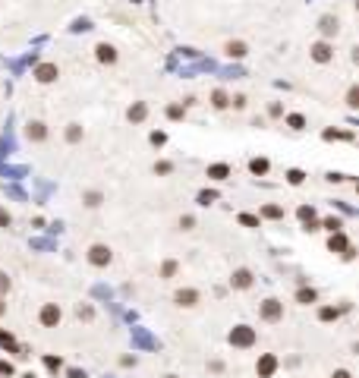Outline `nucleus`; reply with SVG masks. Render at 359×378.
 Segmentation results:
<instances>
[{"mask_svg": "<svg viewBox=\"0 0 359 378\" xmlns=\"http://www.w3.org/2000/svg\"><path fill=\"white\" fill-rule=\"evenodd\" d=\"M318 29H322V35H337V29H341V22H337V16H322V22H318Z\"/></svg>", "mask_w": 359, "mask_h": 378, "instance_id": "4468645a", "label": "nucleus"}, {"mask_svg": "<svg viewBox=\"0 0 359 378\" xmlns=\"http://www.w3.org/2000/svg\"><path fill=\"white\" fill-rule=\"evenodd\" d=\"M180 227H183V230H192V227H196V217H189V215L180 217Z\"/></svg>", "mask_w": 359, "mask_h": 378, "instance_id": "f704fd0d", "label": "nucleus"}, {"mask_svg": "<svg viewBox=\"0 0 359 378\" xmlns=\"http://www.w3.org/2000/svg\"><path fill=\"white\" fill-rule=\"evenodd\" d=\"M211 104H215V108H217V110H224V108H227V104H230V101H227V95H224V91H221V89H217V91H215V95H211Z\"/></svg>", "mask_w": 359, "mask_h": 378, "instance_id": "4be33fe9", "label": "nucleus"}, {"mask_svg": "<svg viewBox=\"0 0 359 378\" xmlns=\"http://www.w3.org/2000/svg\"><path fill=\"white\" fill-rule=\"evenodd\" d=\"M287 123L293 126V129H303V126H305V117H303V114H290V117H287Z\"/></svg>", "mask_w": 359, "mask_h": 378, "instance_id": "c85d7f7f", "label": "nucleus"}, {"mask_svg": "<svg viewBox=\"0 0 359 378\" xmlns=\"http://www.w3.org/2000/svg\"><path fill=\"white\" fill-rule=\"evenodd\" d=\"M145 117H148V104H145V101H136L129 110H126V120H129V123H142Z\"/></svg>", "mask_w": 359, "mask_h": 378, "instance_id": "9b49d317", "label": "nucleus"}, {"mask_svg": "<svg viewBox=\"0 0 359 378\" xmlns=\"http://www.w3.org/2000/svg\"><path fill=\"white\" fill-rule=\"evenodd\" d=\"M227 57H233V60H243L246 54H249V48H246V41H227Z\"/></svg>", "mask_w": 359, "mask_h": 378, "instance_id": "ddd939ff", "label": "nucleus"}, {"mask_svg": "<svg viewBox=\"0 0 359 378\" xmlns=\"http://www.w3.org/2000/svg\"><path fill=\"white\" fill-rule=\"evenodd\" d=\"M262 215L265 217H284V208H281V205H265Z\"/></svg>", "mask_w": 359, "mask_h": 378, "instance_id": "a878e982", "label": "nucleus"}, {"mask_svg": "<svg viewBox=\"0 0 359 378\" xmlns=\"http://www.w3.org/2000/svg\"><path fill=\"white\" fill-rule=\"evenodd\" d=\"M164 139H167L164 132H151V145H164Z\"/></svg>", "mask_w": 359, "mask_h": 378, "instance_id": "4c0bfd02", "label": "nucleus"}, {"mask_svg": "<svg viewBox=\"0 0 359 378\" xmlns=\"http://www.w3.org/2000/svg\"><path fill=\"white\" fill-rule=\"evenodd\" d=\"M76 312H79V318H91V315H95V312H91V309H89V306H79V309H76Z\"/></svg>", "mask_w": 359, "mask_h": 378, "instance_id": "58836bf2", "label": "nucleus"}, {"mask_svg": "<svg viewBox=\"0 0 359 378\" xmlns=\"http://www.w3.org/2000/svg\"><path fill=\"white\" fill-rule=\"evenodd\" d=\"M38 318H41L44 328H57L60 318H63V312H60L57 303H44V306H41V315H38Z\"/></svg>", "mask_w": 359, "mask_h": 378, "instance_id": "7ed1b4c3", "label": "nucleus"}, {"mask_svg": "<svg viewBox=\"0 0 359 378\" xmlns=\"http://www.w3.org/2000/svg\"><path fill=\"white\" fill-rule=\"evenodd\" d=\"M255 369H258V378H271V375L277 372V356L274 353H262Z\"/></svg>", "mask_w": 359, "mask_h": 378, "instance_id": "39448f33", "label": "nucleus"}, {"mask_svg": "<svg viewBox=\"0 0 359 378\" xmlns=\"http://www.w3.org/2000/svg\"><path fill=\"white\" fill-rule=\"evenodd\" d=\"M177 268H180V265L174 262V258H167V262L161 265V277H174V274H177Z\"/></svg>", "mask_w": 359, "mask_h": 378, "instance_id": "b1692460", "label": "nucleus"}, {"mask_svg": "<svg viewBox=\"0 0 359 378\" xmlns=\"http://www.w3.org/2000/svg\"><path fill=\"white\" fill-rule=\"evenodd\" d=\"M82 202L89 205V208H98V205L104 202V196H101V192H98V189H91V192H85V198H82Z\"/></svg>", "mask_w": 359, "mask_h": 378, "instance_id": "412c9836", "label": "nucleus"}, {"mask_svg": "<svg viewBox=\"0 0 359 378\" xmlns=\"http://www.w3.org/2000/svg\"><path fill=\"white\" fill-rule=\"evenodd\" d=\"M79 139H82V126H79V123H70V126H66V142L76 145Z\"/></svg>", "mask_w": 359, "mask_h": 378, "instance_id": "a211bd4d", "label": "nucleus"}, {"mask_svg": "<svg viewBox=\"0 0 359 378\" xmlns=\"http://www.w3.org/2000/svg\"><path fill=\"white\" fill-rule=\"evenodd\" d=\"M6 312V303H3V296H0V315H3Z\"/></svg>", "mask_w": 359, "mask_h": 378, "instance_id": "c03bdc74", "label": "nucleus"}, {"mask_svg": "<svg viewBox=\"0 0 359 378\" xmlns=\"http://www.w3.org/2000/svg\"><path fill=\"white\" fill-rule=\"evenodd\" d=\"M0 343H3V347H10L13 353H16V341H13V337L6 334V331H0Z\"/></svg>", "mask_w": 359, "mask_h": 378, "instance_id": "7c9ffc66", "label": "nucleus"}, {"mask_svg": "<svg viewBox=\"0 0 359 378\" xmlns=\"http://www.w3.org/2000/svg\"><path fill=\"white\" fill-rule=\"evenodd\" d=\"M167 117H170V120H183V117H186V108H183V104H170V108H167Z\"/></svg>", "mask_w": 359, "mask_h": 378, "instance_id": "5701e85b", "label": "nucleus"}, {"mask_svg": "<svg viewBox=\"0 0 359 378\" xmlns=\"http://www.w3.org/2000/svg\"><path fill=\"white\" fill-rule=\"evenodd\" d=\"M341 312H343V309H334V306H324L322 312H318V318H322V322H337V318H341Z\"/></svg>", "mask_w": 359, "mask_h": 378, "instance_id": "6ab92c4d", "label": "nucleus"}, {"mask_svg": "<svg viewBox=\"0 0 359 378\" xmlns=\"http://www.w3.org/2000/svg\"><path fill=\"white\" fill-rule=\"evenodd\" d=\"M324 227H328V230H331V234H341V227H343V221H341V217H334V215H331V217H324Z\"/></svg>", "mask_w": 359, "mask_h": 378, "instance_id": "393cba45", "label": "nucleus"}, {"mask_svg": "<svg viewBox=\"0 0 359 378\" xmlns=\"http://www.w3.org/2000/svg\"><path fill=\"white\" fill-rule=\"evenodd\" d=\"M299 217H303V224H305V221H312V217H315V211H312V208H305V205H303V208H299Z\"/></svg>", "mask_w": 359, "mask_h": 378, "instance_id": "e433bc0d", "label": "nucleus"}, {"mask_svg": "<svg viewBox=\"0 0 359 378\" xmlns=\"http://www.w3.org/2000/svg\"><path fill=\"white\" fill-rule=\"evenodd\" d=\"M287 180L293 183V186H299V183H303L305 177H303V170H290V174H287Z\"/></svg>", "mask_w": 359, "mask_h": 378, "instance_id": "473e14b6", "label": "nucleus"}, {"mask_svg": "<svg viewBox=\"0 0 359 378\" xmlns=\"http://www.w3.org/2000/svg\"><path fill=\"white\" fill-rule=\"evenodd\" d=\"M208 177H211V180H227V177H230V167H227V164H211V167H208Z\"/></svg>", "mask_w": 359, "mask_h": 378, "instance_id": "dca6fc26", "label": "nucleus"}, {"mask_svg": "<svg viewBox=\"0 0 359 378\" xmlns=\"http://www.w3.org/2000/svg\"><path fill=\"white\" fill-rule=\"evenodd\" d=\"M347 108H359V89H356V85L347 91Z\"/></svg>", "mask_w": 359, "mask_h": 378, "instance_id": "cd10ccee", "label": "nucleus"}, {"mask_svg": "<svg viewBox=\"0 0 359 378\" xmlns=\"http://www.w3.org/2000/svg\"><path fill=\"white\" fill-rule=\"evenodd\" d=\"M296 300L303 303V306H309V303H315V300H318V293H315L312 287H303V290H296Z\"/></svg>", "mask_w": 359, "mask_h": 378, "instance_id": "f3484780", "label": "nucleus"}, {"mask_svg": "<svg viewBox=\"0 0 359 378\" xmlns=\"http://www.w3.org/2000/svg\"><path fill=\"white\" fill-rule=\"evenodd\" d=\"M331 378H350V372H347V369H337V372L331 375Z\"/></svg>", "mask_w": 359, "mask_h": 378, "instance_id": "79ce46f5", "label": "nucleus"}, {"mask_svg": "<svg viewBox=\"0 0 359 378\" xmlns=\"http://www.w3.org/2000/svg\"><path fill=\"white\" fill-rule=\"evenodd\" d=\"M57 76H60L57 63H41V66H35V79H38L41 85H51V82H57Z\"/></svg>", "mask_w": 359, "mask_h": 378, "instance_id": "423d86ee", "label": "nucleus"}, {"mask_svg": "<svg viewBox=\"0 0 359 378\" xmlns=\"http://www.w3.org/2000/svg\"><path fill=\"white\" fill-rule=\"evenodd\" d=\"M95 57H98V63H117V48L114 44H98Z\"/></svg>", "mask_w": 359, "mask_h": 378, "instance_id": "f8f14e48", "label": "nucleus"}, {"mask_svg": "<svg viewBox=\"0 0 359 378\" xmlns=\"http://www.w3.org/2000/svg\"><path fill=\"white\" fill-rule=\"evenodd\" d=\"M215 192H202V196H198V205H211V202H215Z\"/></svg>", "mask_w": 359, "mask_h": 378, "instance_id": "c9c22d12", "label": "nucleus"}, {"mask_svg": "<svg viewBox=\"0 0 359 378\" xmlns=\"http://www.w3.org/2000/svg\"><path fill=\"white\" fill-rule=\"evenodd\" d=\"M170 170H174V164H170V161H158L155 164V174H170Z\"/></svg>", "mask_w": 359, "mask_h": 378, "instance_id": "2f4dec72", "label": "nucleus"}, {"mask_svg": "<svg viewBox=\"0 0 359 378\" xmlns=\"http://www.w3.org/2000/svg\"><path fill=\"white\" fill-rule=\"evenodd\" d=\"M262 318L265 322H281L284 318V303L281 300H265L262 303Z\"/></svg>", "mask_w": 359, "mask_h": 378, "instance_id": "20e7f679", "label": "nucleus"}, {"mask_svg": "<svg viewBox=\"0 0 359 378\" xmlns=\"http://www.w3.org/2000/svg\"><path fill=\"white\" fill-rule=\"evenodd\" d=\"M177 306H183V309H192V306H198V300H202V296H198V290H192V287H183V290H177Z\"/></svg>", "mask_w": 359, "mask_h": 378, "instance_id": "6e6552de", "label": "nucleus"}, {"mask_svg": "<svg viewBox=\"0 0 359 378\" xmlns=\"http://www.w3.org/2000/svg\"><path fill=\"white\" fill-rule=\"evenodd\" d=\"M233 347H252L255 343V331L249 328V324H236L233 331H230V337H227Z\"/></svg>", "mask_w": 359, "mask_h": 378, "instance_id": "f03ea898", "label": "nucleus"}, {"mask_svg": "<svg viewBox=\"0 0 359 378\" xmlns=\"http://www.w3.org/2000/svg\"><path fill=\"white\" fill-rule=\"evenodd\" d=\"M110 262H114V252H110V246H104V243L89 246V265H95V268H108Z\"/></svg>", "mask_w": 359, "mask_h": 378, "instance_id": "f257e3e1", "label": "nucleus"}, {"mask_svg": "<svg viewBox=\"0 0 359 378\" xmlns=\"http://www.w3.org/2000/svg\"><path fill=\"white\" fill-rule=\"evenodd\" d=\"M25 139H29V142H44V139H48V126L41 120H29L25 123Z\"/></svg>", "mask_w": 359, "mask_h": 378, "instance_id": "0eeeda50", "label": "nucleus"}, {"mask_svg": "<svg viewBox=\"0 0 359 378\" xmlns=\"http://www.w3.org/2000/svg\"><path fill=\"white\" fill-rule=\"evenodd\" d=\"M10 287H13V284H10V277H6L3 271H0V296H6V293H10Z\"/></svg>", "mask_w": 359, "mask_h": 378, "instance_id": "c756f323", "label": "nucleus"}, {"mask_svg": "<svg viewBox=\"0 0 359 378\" xmlns=\"http://www.w3.org/2000/svg\"><path fill=\"white\" fill-rule=\"evenodd\" d=\"M70 378H85V372H79V369H70Z\"/></svg>", "mask_w": 359, "mask_h": 378, "instance_id": "37998d69", "label": "nucleus"}, {"mask_svg": "<svg viewBox=\"0 0 359 378\" xmlns=\"http://www.w3.org/2000/svg\"><path fill=\"white\" fill-rule=\"evenodd\" d=\"M268 167H271V164L265 161V158H252V161H249V170H252V174H268Z\"/></svg>", "mask_w": 359, "mask_h": 378, "instance_id": "aec40b11", "label": "nucleus"}, {"mask_svg": "<svg viewBox=\"0 0 359 378\" xmlns=\"http://www.w3.org/2000/svg\"><path fill=\"white\" fill-rule=\"evenodd\" d=\"M239 224H246V227H258V217H252V215H239Z\"/></svg>", "mask_w": 359, "mask_h": 378, "instance_id": "72a5a7b5", "label": "nucleus"}, {"mask_svg": "<svg viewBox=\"0 0 359 378\" xmlns=\"http://www.w3.org/2000/svg\"><path fill=\"white\" fill-rule=\"evenodd\" d=\"M44 366H48L51 372H60V369H63V362H60V356H44Z\"/></svg>", "mask_w": 359, "mask_h": 378, "instance_id": "bb28decb", "label": "nucleus"}, {"mask_svg": "<svg viewBox=\"0 0 359 378\" xmlns=\"http://www.w3.org/2000/svg\"><path fill=\"white\" fill-rule=\"evenodd\" d=\"M331 57H334V48H331L328 41H318V44H312V60H315V63H328Z\"/></svg>", "mask_w": 359, "mask_h": 378, "instance_id": "1a4fd4ad", "label": "nucleus"}, {"mask_svg": "<svg viewBox=\"0 0 359 378\" xmlns=\"http://www.w3.org/2000/svg\"><path fill=\"white\" fill-rule=\"evenodd\" d=\"M0 375H13V366H10V362L0 360Z\"/></svg>", "mask_w": 359, "mask_h": 378, "instance_id": "a19ab883", "label": "nucleus"}, {"mask_svg": "<svg viewBox=\"0 0 359 378\" xmlns=\"http://www.w3.org/2000/svg\"><path fill=\"white\" fill-rule=\"evenodd\" d=\"M328 249H331V252H347V249H350L347 236H343V234H331V240H328Z\"/></svg>", "mask_w": 359, "mask_h": 378, "instance_id": "2eb2a0df", "label": "nucleus"}, {"mask_svg": "<svg viewBox=\"0 0 359 378\" xmlns=\"http://www.w3.org/2000/svg\"><path fill=\"white\" fill-rule=\"evenodd\" d=\"M10 221H13V217H10V215H6V211H3V208H0V227H10Z\"/></svg>", "mask_w": 359, "mask_h": 378, "instance_id": "ea45409f", "label": "nucleus"}, {"mask_svg": "<svg viewBox=\"0 0 359 378\" xmlns=\"http://www.w3.org/2000/svg\"><path fill=\"white\" fill-rule=\"evenodd\" d=\"M230 284H233L236 290H249L252 287V271L249 268H236L233 277H230Z\"/></svg>", "mask_w": 359, "mask_h": 378, "instance_id": "9d476101", "label": "nucleus"}]
</instances>
